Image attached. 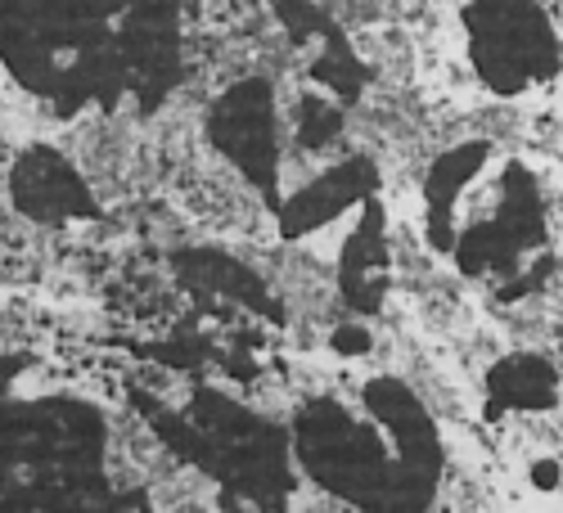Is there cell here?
<instances>
[{"label": "cell", "mask_w": 563, "mask_h": 513, "mask_svg": "<svg viewBox=\"0 0 563 513\" xmlns=\"http://www.w3.org/2000/svg\"><path fill=\"white\" fill-rule=\"evenodd\" d=\"M492 401H500L505 410L514 414H545L554 410L559 401V375H554V365L537 352H514L505 356L496 369H492V383H487Z\"/></svg>", "instance_id": "1"}]
</instances>
